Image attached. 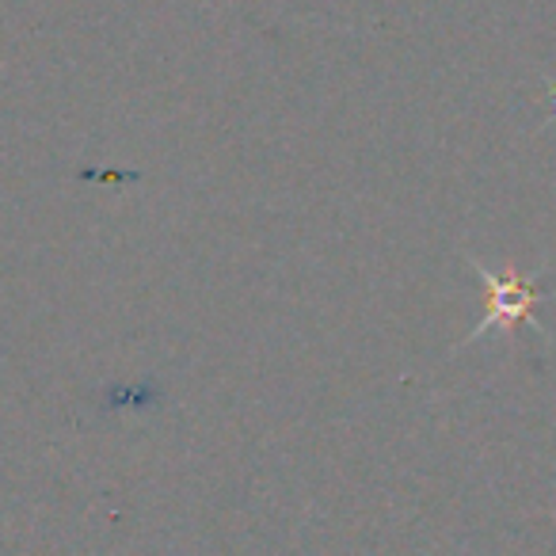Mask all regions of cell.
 I'll return each mask as SVG.
<instances>
[{
    "label": "cell",
    "mask_w": 556,
    "mask_h": 556,
    "mask_svg": "<svg viewBox=\"0 0 556 556\" xmlns=\"http://www.w3.org/2000/svg\"><path fill=\"white\" fill-rule=\"evenodd\" d=\"M465 263L477 270L480 282H484V290H488V317L480 320L469 336H465V343L480 340V336L495 332V328H503V332H515L518 325H530L533 332H545V328L538 325V317H533V305L545 298V290L538 287L541 267L530 270V275H515V270H507V275H495V270H488L484 263H480L477 255H469V252H465ZM465 343H462V348H465Z\"/></svg>",
    "instance_id": "obj_1"
}]
</instances>
